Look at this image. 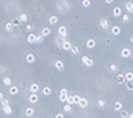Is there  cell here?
<instances>
[{"mask_svg":"<svg viewBox=\"0 0 133 118\" xmlns=\"http://www.w3.org/2000/svg\"><path fill=\"white\" fill-rule=\"evenodd\" d=\"M122 22H126V24L130 22V16L128 14H124L122 16Z\"/></svg>","mask_w":133,"mask_h":118,"instance_id":"obj_36","label":"cell"},{"mask_svg":"<svg viewBox=\"0 0 133 118\" xmlns=\"http://www.w3.org/2000/svg\"><path fill=\"white\" fill-rule=\"evenodd\" d=\"M98 107H100V109L105 107V100H102V99H99V100H98Z\"/></svg>","mask_w":133,"mask_h":118,"instance_id":"obj_38","label":"cell"},{"mask_svg":"<svg viewBox=\"0 0 133 118\" xmlns=\"http://www.w3.org/2000/svg\"><path fill=\"white\" fill-rule=\"evenodd\" d=\"M57 8H58V11L60 13H68L71 11V7H69V4L67 0H58L57 1Z\"/></svg>","mask_w":133,"mask_h":118,"instance_id":"obj_1","label":"cell"},{"mask_svg":"<svg viewBox=\"0 0 133 118\" xmlns=\"http://www.w3.org/2000/svg\"><path fill=\"white\" fill-rule=\"evenodd\" d=\"M86 46H87V48H94L96 47V40L94 39H88L86 41Z\"/></svg>","mask_w":133,"mask_h":118,"instance_id":"obj_16","label":"cell"},{"mask_svg":"<svg viewBox=\"0 0 133 118\" xmlns=\"http://www.w3.org/2000/svg\"><path fill=\"white\" fill-rule=\"evenodd\" d=\"M120 117L121 118H128V112L127 111H125V110L121 111V112H120Z\"/></svg>","mask_w":133,"mask_h":118,"instance_id":"obj_40","label":"cell"},{"mask_svg":"<svg viewBox=\"0 0 133 118\" xmlns=\"http://www.w3.org/2000/svg\"><path fill=\"white\" fill-rule=\"evenodd\" d=\"M67 104H74V100H73V96H67V100H66Z\"/></svg>","mask_w":133,"mask_h":118,"instance_id":"obj_37","label":"cell"},{"mask_svg":"<svg viewBox=\"0 0 133 118\" xmlns=\"http://www.w3.org/2000/svg\"><path fill=\"white\" fill-rule=\"evenodd\" d=\"M4 99V95H2V92H0V102Z\"/></svg>","mask_w":133,"mask_h":118,"instance_id":"obj_46","label":"cell"},{"mask_svg":"<svg viewBox=\"0 0 133 118\" xmlns=\"http://www.w3.org/2000/svg\"><path fill=\"white\" fill-rule=\"evenodd\" d=\"M19 19H20V20L24 22V21H27V20H28V17H27L26 13H21V14H20V17H19Z\"/></svg>","mask_w":133,"mask_h":118,"instance_id":"obj_33","label":"cell"},{"mask_svg":"<svg viewBox=\"0 0 133 118\" xmlns=\"http://www.w3.org/2000/svg\"><path fill=\"white\" fill-rule=\"evenodd\" d=\"M26 61L28 63V64H33V63L35 61V57H34V54H32V53L26 54Z\"/></svg>","mask_w":133,"mask_h":118,"instance_id":"obj_13","label":"cell"},{"mask_svg":"<svg viewBox=\"0 0 133 118\" xmlns=\"http://www.w3.org/2000/svg\"><path fill=\"white\" fill-rule=\"evenodd\" d=\"M131 58L133 59V52H132V53H131Z\"/></svg>","mask_w":133,"mask_h":118,"instance_id":"obj_49","label":"cell"},{"mask_svg":"<svg viewBox=\"0 0 133 118\" xmlns=\"http://www.w3.org/2000/svg\"><path fill=\"white\" fill-rule=\"evenodd\" d=\"M30 91L32 92V93H37V92L39 91V84H37V83L31 84V86H30Z\"/></svg>","mask_w":133,"mask_h":118,"instance_id":"obj_15","label":"cell"},{"mask_svg":"<svg viewBox=\"0 0 133 118\" xmlns=\"http://www.w3.org/2000/svg\"><path fill=\"white\" fill-rule=\"evenodd\" d=\"M63 109H64L65 112H69V111H72V106H71V104H67V103H66V104L64 105V107H63Z\"/></svg>","mask_w":133,"mask_h":118,"instance_id":"obj_32","label":"cell"},{"mask_svg":"<svg viewBox=\"0 0 133 118\" xmlns=\"http://www.w3.org/2000/svg\"><path fill=\"white\" fill-rule=\"evenodd\" d=\"M126 81V78L124 75H118L117 76V83L118 84H124Z\"/></svg>","mask_w":133,"mask_h":118,"instance_id":"obj_20","label":"cell"},{"mask_svg":"<svg viewBox=\"0 0 133 118\" xmlns=\"http://www.w3.org/2000/svg\"><path fill=\"white\" fill-rule=\"evenodd\" d=\"M126 11L128 13H133V2H131V1L126 2Z\"/></svg>","mask_w":133,"mask_h":118,"instance_id":"obj_26","label":"cell"},{"mask_svg":"<svg viewBox=\"0 0 133 118\" xmlns=\"http://www.w3.org/2000/svg\"><path fill=\"white\" fill-rule=\"evenodd\" d=\"M52 93V89L51 87H48V86H45L43 89V95L44 96H50Z\"/></svg>","mask_w":133,"mask_h":118,"instance_id":"obj_23","label":"cell"},{"mask_svg":"<svg viewBox=\"0 0 133 118\" xmlns=\"http://www.w3.org/2000/svg\"><path fill=\"white\" fill-rule=\"evenodd\" d=\"M128 118H133V112L132 113H128Z\"/></svg>","mask_w":133,"mask_h":118,"instance_id":"obj_47","label":"cell"},{"mask_svg":"<svg viewBox=\"0 0 133 118\" xmlns=\"http://www.w3.org/2000/svg\"><path fill=\"white\" fill-rule=\"evenodd\" d=\"M81 5H83V7H85V8H88L91 6V0H83L81 1Z\"/></svg>","mask_w":133,"mask_h":118,"instance_id":"obj_31","label":"cell"},{"mask_svg":"<svg viewBox=\"0 0 133 118\" xmlns=\"http://www.w3.org/2000/svg\"><path fill=\"white\" fill-rule=\"evenodd\" d=\"M78 105H79L80 107H87V106H88V100H87L86 98H84V97H81Z\"/></svg>","mask_w":133,"mask_h":118,"instance_id":"obj_14","label":"cell"},{"mask_svg":"<svg viewBox=\"0 0 133 118\" xmlns=\"http://www.w3.org/2000/svg\"><path fill=\"white\" fill-rule=\"evenodd\" d=\"M18 92H19V89L14 85H12L11 87L8 89V93H10L11 96H16V95H18Z\"/></svg>","mask_w":133,"mask_h":118,"instance_id":"obj_10","label":"cell"},{"mask_svg":"<svg viewBox=\"0 0 133 118\" xmlns=\"http://www.w3.org/2000/svg\"><path fill=\"white\" fill-rule=\"evenodd\" d=\"M48 22L51 24V25H55L57 22H58V17L57 16H51L48 18Z\"/></svg>","mask_w":133,"mask_h":118,"instance_id":"obj_19","label":"cell"},{"mask_svg":"<svg viewBox=\"0 0 133 118\" xmlns=\"http://www.w3.org/2000/svg\"><path fill=\"white\" fill-rule=\"evenodd\" d=\"M111 31H112V34H113V36H119V34L121 33V28L116 25V26H113L111 28Z\"/></svg>","mask_w":133,"mask_h":118,"instance_id":"obj_11","label":"cell"},{"mask_svg":"<svg viewBox=\"0 0 133 118\" xmlns=\"http://www.w3.org/2000/svg\"><path fill=\"white\" fill-rule=\"evenodd\" d=\"M71 52H72V54H74V56H78V54L80 53V50L78 46H72V48H71Z\"/></svg>","mask_w":133,"mask_h":118,"instance_id":"obj_27","label":"cell"},{"mask_svg":"<svg viewBox=\"0 0 133 118\" xmlns=\"http://www.w3.org/2000/svg\"><path fill=\"white\" fill-rule=\"evenodd\" d=\"M80 98H81V97H79V96H73V100H74V104H79Z\"/></svg>","mask_w":133,"mask_h":118,"instance_id":"obj_42","label":"cell"},{"mask_svg":"<svg viewBox=\"0 0 133 118\" xmlns=\"http://www.w3.org/2000/svg\"><path fill=\"white\" fill-rule=\"evenodd\" d=\"M113 1H114V0H105V2H106V4H112Z\"/></svg>","mask_w":133,"mask_h":118,"instance_id":"obj_45","label":"cell"},{"mask_svg":"<svg viewBox=\"0 0 133 118\" xmlns=\"http://www.w3.org/2000/svg\"><path fill=\"white\" fill-rule=\"evenodd\" d=\"M54 66H55V69H58L59 71H64V69H65V65L61 60H57V61L54 63Z\"/></svg>","mask_w":133,"mask_h":118,"instance_id":"obj_9","label":"cell"},{"mask_svg":"<svg viewBox=\"0 0 133 118\" xmlns=\"http://www.w3.org/2000/svg\"><path fill=\"white\" fill-rule=\"evenodd\" d=\"M81 63L85 65L86 67H92V66L94 65V61H93L90 57H87V56H83V57H81Z\"/></svg>","mask_w":133,"mask_h":118,"instance_id":"obj_2","label":"cell"},{"mask_svg":"<svg viewBox=\"0 0 133 118\" xmlns=\"http://www.w3.org/2000/svg\"><path fill=\"white\" fill-rule=\"evenodd\" d=\"M12 24H13L14 26H20V25L22 24V21L19 19V18H14V19L12 20Z\"/></svg>","mask_w":133,"mask_h":118,"instance_id":"obj_29","label":"cell"},{"mask_svg":"<svg viewBox=\"0 0 133 118\" xmlns=\"http://www.w3.org/2000/svg\"><path fill=\"white\" fill-rule=\"evenodd\" d=\"M35 40H37V36H35L34 33H30V34L27 36V43L28 44H34Z\"/></svg>","mask_w":133,"mask_h":118,"instance_id":"obj_8","label":"cell"},{"mask_svg":"<svg viewBox=\"0 0 133 118\" xmlns=\"http://www.w3.org/2000/svg\"><path fill=\"white\" fill-rule=\"evenodd\" d=\"M33 115H34V110H33L32 107H27L26 110H25V116L31 117V116H33Z\"/></svg>","mask_w":133,"mask_h":118,"instance_id":"obj_24","label":"cell"},{"mask_svg":"<svg viewBox=\"0 0 133 118\" xmlns=\"http://www.w3.org/2000/svg\"><path fill=\"white\" fill-rule=\"evenodd\" d=\"M2 111L5 115H11L12 113V107L11 105H7V106H2Z\"/></svg>","mask_w":133,"mask_h":118,"instance_id":"obj_25","label":"cell"},{"mask_svg":"<svg viewBox=\"0 0 133 118\" xmlns=\"http://www.w3.org/2000/svg\"><path fill=\"white\" fill-rule=\"evenodd\" d=\"M67 96H68L67 95V89H61L60 90V95H59V100L65 103L67 100Z\"/></svg>","mask_w":133,"mask_h":118,"instance_id":"obj_3","label":"cell"},{"mask_svg":"<svg viewBox=\"0 0 133 118\" xmlns=\"http://www.w3.org/2000/svg\"><path fill=\"white\" fill-rule=\"evenodd\" d=\"M55 118H64V115L63 113H57L55 115Z\"/></svg>","mask_w":133,"mask_h":118,"instance_id":"obj_44","label":"cell"},{"mask_svg":"<svg viewBox=\"0 0 133 118\" xmlns=\"http://www.w3.org/2000/svg\"><path fill=\"white\" fill-rule=\"evenodd\" d=\"M28 100H30V103H32V104H35V103L39 102V96H38L37 93H31L30 97H28Z\"/></svg>","mask_w":133,"mask_h":118,"instance_id":"obj_7","label":"cell"},{"mask_svg":"<svg viewBox=\"0 0 133 118\" xmlns=\"http://www.w3.org/2000/svg\"><path fill=\"white\" fill-rule=\"evenodd\" d=\"M126 87H127V90H130V91H133V81H127Z\"/></svg>","mask_w":133,"mask_h":118,"instance_id":"obj_39","label":"cell"},{"mask_svg":"<svg viewBox=\"0 0 133 118\" xmlns=\"http://www.w3.org/2000/svg\"><path fill=\"white\" fill-rule=\"evenodd\" d=\"M125 78L127 81H133V72H127L125 75Z\"/></svg>","mask_w":133,"mask_h":118,"instance_id":"obj_30","label":"cell"},{"mask_svg":"<svg viewBox=\"0 0 133 118\" xmlns=\"http://www.w3.org/2000/svg\"><path fill=\"white\" fill-rule=\"evenodd\" d=\"M113 16L116 17V18H118V17H120L121 16V8H120V7H119V6H116V7H114V8H113Z\"/></svg>","mask_w":133,"mask_h":118,"instance_id":"obj_12","label":"cell"},{"mask_svg":"<svg viewBox=\"0 0 133 118\" xmlns=\"http://www.w3.org/2000/svg\"><path fill=\"white\" fill-rule=\"evenodd\" d=\"M1 105H2V106H7V105H10V102H8V99L4 98V99L1 100Z\"/></svg>","mask_w":133,"mask_h":118,"instance_id":"obj_41","label":"cell"},{"mask_svg":"<svg viewBox=\"0 0 133 118\" xmlns=\"http://www.w3.org/2000/svg\"><path fill=\"white\" fill-rule=\"evenodd\" d=\"M44 41V36H37V40H35V43L37 44H41Z\"/></svg>","mask_w":133,"mask_h":118,"instance_id":"obj_35","label":"cell"},{"mask_svg":"<svg viewBox=\"0 0 133 118\" xmlns=\"http://www.w3.org/2000/svg\"><path fill=\"white\" fill-rule=\"evenodd\" d=\"M13 27H14V25L12 24V21H8L5 24V31H7V32H11V31H13Z\"/></svg>","mask_w":133,"mask_h":118,"instance_id":"obj_18","label":"cell"},{"mask_svg":"<svg viewBox=\"0 0 133 118\" xmlns=\"http://www.w3.org/2000/svg\"><path fill=\"white\" fill-rule=\"evenodd\" d=\"M100 27L102 30H107L108 28V21L106 19H101L100 20Z\"/></svg>","mask_w":133,"mask_h":118,"instance_id":"obj_21","label":"cell"},{"mask_svg":"<svg viewBox=\"0 0 133 118\" xmlns=\"http://www.w3.org/2000/svg\"><path fill=\"white\" fill-rule=\"evenodd\" d=\"M72 46H73V45L69 43L68 40H64V41H63V44H61V48H63V50H65V51H71Z\"/></svg>","mask_w":133,"mask_h":118,"instance_id":"obj_6","label":"cell"},{"mask_svg":"<svg viewBox=\"0 0 133 118\" xmlns=\"http://www.w3.org/2000/svg\"><path fill=\"white\" fill-rule=\"evenodd\" d=\"M2 81H4V84L6 86H12V80H11V78H8V77H4Z\"/></svg>","mask_w":133,"mask_h":118,"instance_id":"obj_28","label":"cell"},{"mask_svg":"<svg viewBox=\"0 0 133 118\" xmlns=\"http://www.w3.org/2000/svg\"><path fill=\"white\" fill-rule=\"evenodd\" d=\"M58 34L61 38H64V39L67 37V28H66V26L61 25V26L59 27V28H58Z\"/></svg>","mask_w":133,"mask_h":118,"instance_id":"obj_4","label":"cell"},{"mask_svg":"<svg viewBox=\"0 0 133 118\" xmlns=\"http://www.w3.org/2000/svg\"><path fill=\"white\" fill-rule=\"evenodd\" d=\"M131 50L127 47H125V48H122L121 50V52H120V54H121V57L122 58H131Z\"/></svg>","mask_w":133,"mask_h":118,"instance_id":"obj_5","label":"cell"},{"mask_svg":"<svg viewBox=\"0 0 133 118\" xmlns=\"http://www.w3.org/2000/svg\"><path fill=\"white\" fill-rule=\"evenodd\" d=\"M51 28H48V27H44L43 30H41V36H44V37H48L50 34H51Z\"/></svg>","mask_w":133,"mask_h":118,"instance_id":"obj_17","label":"cell"},{"mask_svg":"<svg viewBox=\"0 0 133 118\" xmlns=\"http://www.w3.org/2000/svg\"><path fill=\"white\" fill-rule=\"evenodd\" d=\"M113 109H114V111H121V110H122L121 102H116V103H114V106H113Z\"/></svg>","mask_w":133,"mask_h":118,"instance_id":"obj_22","label":"cell"},{"mask_svg":"<svg viewBox=\"0 0 133 118\" xmlns=\"http://www.w3.org/2000/svg\"><path fill=\"white\" fill-rule=\"evenodd\" d=\"M130 40H131V43L133 44V36H131V37H130Z\"/></svg>","mask_w":133,"mask_h":118,"instance_id":"obj_48","label":"cell"},{"mask_svg":"<svg viewBox=\"0 0 133 118\" xmlns=\"http://www.w3.org/2000/svg\"><path fill=\"white\" fill-rule=\"evenodd\" d=\"M110 71H111V72H117V71H118V66L116 64H111V65H110Z\"/></svg>","mask_w":133,"mask_h":118,"instance_id":"obj_34","label":"cell"},{"mask_svg":"<svg viewBox=\"0 0 133 118\" xmlns=\"http://www.w3.org/2000/svg\"><path fill=\"white\" fill-rule=\"evenodd\" d=\"M33 30V25H31V24H28V25H26V31H32Z\"/></svg>","mask_w":133,"mask_h":118,"instance_id":"obj_43","label":"cell"}]
</instances>
